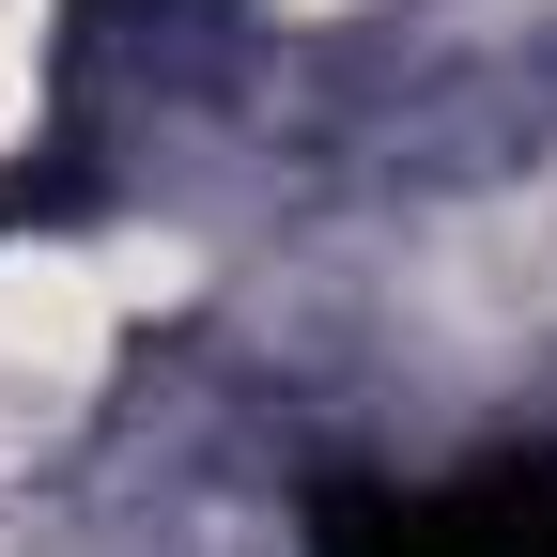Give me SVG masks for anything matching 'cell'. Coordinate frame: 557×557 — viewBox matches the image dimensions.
I'll use <instances>...</instances> for the list:
<instances>
[{"label": "cell", "mask_w": 557, "mask_h": 557, "mask_svg": "<svg viewBox=\"0 0 557 557\" xmlns=\"http://www.w3.org/2000/svg\"><path fill=\"white\" fill-rule=\"evenodd\" d=\"M387 557H557V480H480V496L387 511Z\"/></svg>", "instance_id": "6da1fadb"}]
</instances>
